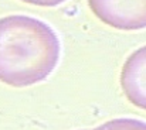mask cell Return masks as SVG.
Returning <instances> with one entry per match:
<instances>
[{
  "label": "cell",
  "mask_w": 146,
  "mask_h": 130,
  "mask_svg": "<svg viewBox=\"0 0 146 130\" xmlns=\"http://www.w3.org/2000/svg\"><path fill=\"white\" fill-rule=\"evenodd\" d=\"M119 82L126 99L133 106L146 110V45L128 55L121 69Z\"/></svg>",
  "instance_id": "obj_3"
},
{
  "label": "cell",
  "mask_w": 146,
  "mask_h": 130,
  "mask_svg": "<svg viewBox=\"0 0 146 130\" xmlns=\"http://www.w3.org/2000/svg\"><path fill=\"white\" fill-rule=\"evenodd\" d=\"M20 1L33 4V6H38V7H57V6L65 3L67 0H20Z\"/></svg>",
  "instance_id": "obj_5"
},
{
  "label": "cell",
  "mask_w": 146,
  "mask_h": 130,
  "mask_svg": "<svg viewBox=\"0 0 146 130\" xmlns=\"http://www.w3.org/2000/svg\"><path fill=\"white\" fill-rule=\"evenodd\" d=\"M61 43L46 21L27 14L0 17V82L13 88L46 81L57 68Z\"/></svg>",
  "instance_id": "obj_1"
},
{
  "label": "cell",
  "mask_w": 146,
  "mask_h": 130,
  "mask_svg": "<svg viewBox=\"0 0 146 130\" xmlns=\"http://www.w3.org/2000/svg\"><path fill=\"white\" fill-rule=\"evenodd\" d=\"M92 130H146V122L135 117H116L104 122Z\"/></svg>",
  "instance_id": "obj_4"
},
{
  "label": "cell",
  "mask_w": 146,
  "mask_h": 130,
  "mask_svg": "<svg viewBox=\"0 0 146 130\" xmlns=\"http://www.w3.org/2000/svg\"><path fill=\"white\" fill-rule=\"evenodd\" d=\"M92 14L121 31L146 28V0H87Z\"/></svg>",
  "instance_id": "obj_2"
},
{
  "label": "cell",
  "mask_w": 146,
  "mask_h": 130,
  "mask_svg": "<svg viewBox=\"0 0 146 130\" xmlns=\"http://www.w3.org/2000/svg\"><path fill=\"white\" fill-rule=\"evenodd\" d=\"M82 130H87V129H82Z\"/></svg>",
  "instance_id": "obj_6"
}]
</instances>
